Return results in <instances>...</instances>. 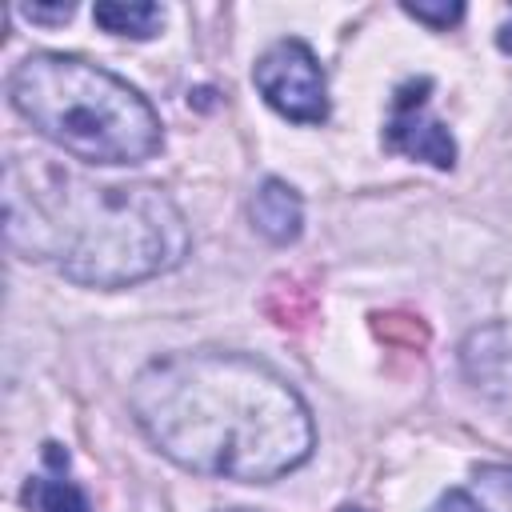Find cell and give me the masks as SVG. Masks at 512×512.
I'll list each match as a JSON object with an SVG mask.
<instances>
[{"label": "cell", "mask_w": 512, "mask_h": 512, "mask_svg": "<svg viewBox=\"0 0 512 512\" xmlns=\"http://www.w3.org/2000/svg\"><path fill=\"white\" fill-rule=\"evenodd\" d=\"M128 404L152 448L196 476L264 484L316 440L300 392L244 352H168L136 372Z\"/></svg>", "instance_id": "obj_1"}, {"label": "cell", "mask_w": 512, "mask_h": 512, "mask_svg": "<svg viewBox=\"0 0 512 512\" xmlns=\"http://www.w3.org/2000/svg\"><path fill=\"white\" fill-rule=\"evenodd\" d=\"M4 240L76 284L124 288L176 268L188 224L156 184H96L48 156H24L4 168Z\"/></svg>", "instance_id": "obj_2"}, {"label": "cell", "mask_w": 512, "mask_h": 512, "mask_svg": "<svg viewBox=\"0 0 512 512\" xmlns=\"http://www.w3.org/2000/svg\"><path fill=\"white\" fill-rule=\"evenodd\" d=\"M8 100L44 140L88 164H144L164 144L156 108L128 80L80 56H24L8 76Z\"/></svg>", "instance_id": "obj_3"}, {"label": "cell", "mask_w": 512, "mask_h": 512, "mask_svg": "<svg viewBox=\"0 0 512 512\" xmlns=\"http://www.w3.org/2000/svg\"><path fill=\"white\" fill-rule=\"evenodd\" d=\"M252 84L292 124H324L328 120V80H324V68L316 60V52L304 40H296V36L276 40L256 60Z\"/></svg>", "instance_id": "obj_4"}, {"label": "cell", "mask_w": 512, "mask_h": 512, "mask_svg": "<svg viewBox=\"0 0 512 512\" xmlns=\"http://www.w3.org/2000/svg\"><path fill=\"white\" fill-rule=\"evenodd\" d=\"M428 92H432V80H424V76L404 80L392 92V108H388V120H384V148L448 172L456 164V140L428 112Z\"/></svg>", "instance_id": "obj_5"}, {"label": "cell", "mask_w": 512, "mask_h": 512, "mask_svg": "<svg viewBox=\"0 0 512 512\" xmlns=\"http://www.w3.org/2000/svg\"><path fill=\"white\" fill-rule=\"evenodd\" d=\"M44 464H48V472L28 476L24 504L32 512H92L80 484L68 480V452L60 444H52V440L44 444Z\"/></svg>", "instance_id": "obj_6"}, {"label": "cell", "mask_w": 512, "mask_h": 512, "mask_svg": "<svg viewBox=\"0 0 512 512\" xmlns=\"http://www.w3.org/2000/svg\"><path fill=\"white\" fill-rule=\"evenodd\" d=\"M252 228L272 244H292L304 228V204L292 184L268 176L252 196Z\"/></svg>", "instance_id": "obj_7"}, {"label": "cell", "mask_w": 512, "mask_h": 512, "mask_svg": "<svg viewBox=\"0 0 512 512\" xmlns=\"http://www.w3.org/2000/svg\"><path fill=\"white\" fill-rule=\"evenodd\" d=\"M92 20H96L104 32H112V36L148 40V36L160 32L164 8H160V4H148V0H132V4H124V0H104V4L92 8Z\"/></svg>", "instance_id": "obj_8"}, {"label": "cell", "mask_w": 512, "mask_h": 512, "mask_svg": "<svg viewBox=\"0 0 512 512\" xmlns=\"http://www.w3.org/2000/svg\"><path fill=\"white\" fill-rule=\"evenodd\" d=\"M412 20H420V24H428V28H452V24H460V16H464V4H412V0H404L400 4Z\"/></svg>", "instance_id": "obj_9"}, {"label": "cell", "mask_w": 512, "mask_h": 512, "mask_svg": "<svg viewBox=\"0 0 512 512\" xmlns=\"http://www.w3.org/2000/svg\"><path fill=\"white\" fill-rule=\"evenodd\" d=\"M428 512H488V508H484V504H476L464 488H448V492H444Z\"/></svg>", "instance_id": "obj_10"}, {"label": "cell", "mask_w": 512, "mask_h": 512, "mask_svg": "<svg viewBox=\"0 0 512 512\" xmlns=\"http://www.w3.org/2000/svg\"><path fill=\"white\" fill-rule=\"evenodd\" d=\"M76 8L72 4H56V8H44V4H20V16L24 20H36V24H64Z\"/></svg>", "instance_id": "obj_11"}, {"label": "cell", "mask_w": 512, "mask_h": 512, "mask_svg": "<svg viewBox=\"0 0 512 512\" xmlns=\"http://www.w3.org/2000/svg\"><path fill=\"white\" fill-rule=\"evenodd\" d=\"M384 324H380V336H388V332H396V316H380ZM404 336H408V344L412 348H420L424 344V324H416V320H408V328H404Z\"/></svg>", "instance_id": "obj_12"}, {"label": "cell", "mask_w": 512, "mask_h": 512, "mask_svg": "<svg viewBox=\"0 0 512 512\" xmlns=\"http://www.w3.org/2000/svg\"><path fill=\"white\" fill-rule=\"evenodd\" d=\"M496 44H500V52H508V56H512V16L500 24V32H496Z\"/></svg>", "instance_id": "obj_13"}, {"label": "cell", "mask_w": 512, "mask_h": 512, "mask_svg": "<svg viewBox=\"0 0 512 512\" xmlns=\"http://www.w3.org/2000/svg\"><path fill=\"white\" fill-rule=\"evenodd\" d=\"M340 512H364V508H340Z\"/></svg>", "instance_id": "obj_14"}, {"label": "cell", "mask_w": 512, "mask_h": 512, "mask_svg": "<svg viewBox=\"0 0 512 512\" xmlns=\"http://www.w3.org/2000/svg\"><path fill=\"white\" fill-rule=\"evenodd\" d=\"M228 512H244V508H228Z\"/></svg>", "instance_id": "obj_15"}]
</instances>
